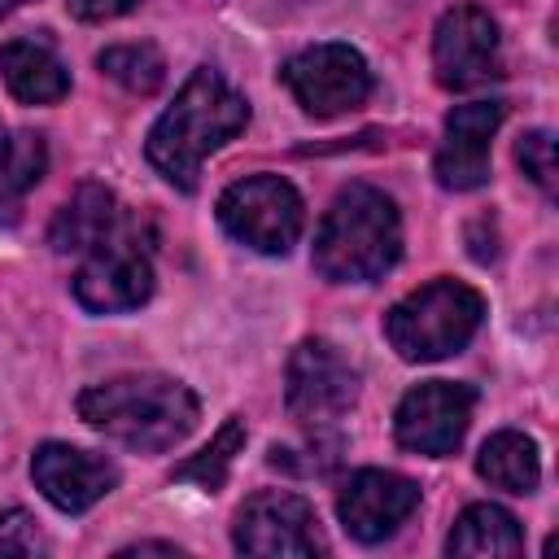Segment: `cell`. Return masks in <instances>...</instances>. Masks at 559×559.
Listing matches in <instances>:
<instances>
[{"label":"cell","instance_id":"obj_11","mask_svg":"<svg viewBox=\"0 0 559 559\" xmlns=\"http://www.w3.org/2000/svg\"><path fill=\"white\" fill-rule=\"evenodd\" d=\"M74 301L92 314H122L148 301L153 293V266L148 253L127 240V236H109L105 245L87 249L83 266L74 271Z\"/></svg>","mask_w":559,"mask_h":559},{"label":"cell","instance_id":"obj_15","mask_svg":"<svg viewBox=\"0 0 559 559\" xmlns=\"http://www.w3.org/2000/svg\"><path fill=\"white\" fill-rule=\"evenodd\" d=\"M0 79L26 105H57L70 92V70L48 39L0 44Z\"/></svg>","mask_w":559,"mask_h":559},{"label":"cell","instance_id":"obj_2","mask_svg":"<svg viewBox=\"0 0 559 559\" xmlns=\"http://www.w3.org/2000/svg\"><path fill=\"white\" fill-rule=\"evenodd\" d=\"M79 415L109 441L157 454L183 441L201 415L197 393L170 376H114L79 393Z\"/></svg>","mask_w":559,"mask_h":559},{"label":"cell","instance_id":"obj_6","mask_svg":"<svg viewBox=\"0 0 559 559\" xmlns=\"http://www.w3.org/2000/svg\"><path fill=\"white\" fill-rule=\"evenodd\" d=\"M284 402L288 415L310 428L323 432L336 419H345L358 402V371L336 354V345L328 341H301L288 358L284 371Z\"/></svg>","mask_w":559,"mask_h":559},{"label":"cell","instance_id":"obj_9","mask_svg":"<svg viewBox=\"0 0 559 559\" xmlns=\"http://www.w3.org/2000/svg\"><path fill=\"white\" fill-rule=\"evenodd\" d=\"M231 546L240 555H266V559H306L323 550L319 520L306 498L284 489H262L245 498L231 524Z\"/></svg>","mask_w":559,"mask_h":559},{"label":"cell","instance_id":"obj_3","mask_svg":"<svg viewBox=\"0 0 559 559\" xmlns=\"http://www.w3.org/2000/svg\"><path fill=\"white\" fill-rule=\"evenodd\" d=\"M402 253V218L393 197L371 183H349L328 205L314 236V271L332 284H371Z\"/></svg>","mask_w":559,"mask_h":559},{"label":"cell","instance_id":"obj_19","mask_svg":"<svg viewBox=\"0 0 559 559\" xmlns=\"http://www.w3.org/2000/svg\"><path fill=\"white\" fill-rule=\"evenodd\" d=\"M48 148L35 131H9L0 122V223H13L26 192L44 179Z\"/></svg>","mask_w":559,"mask_h":559},{"label":"cell","instance_id":"obj_5","mask_svg":"<svg viewBox=\"0 0 559 559\" xmlns=\"http://www.w3.org/2000/svg\"><path fill=\"white\" fill-rule=\"evenodd\" d=\"M218 223L231 240H240L253 253H288L301 236L306 210L288 179L249 175L218 197Z\"/></svg>","mask_w":559,"mask_h":559},{"label":"cell","instance_id":"obj_24","mask_svg":"<svg viewBox=\"0 0 559 559\" xmlns=\"http://www.w3.org/2000/svg\"><path fill=\"white\" fill-rule=\"evenodd\" d=\"M140 0H66V9L79 17V22H109V17H122L131 13Z\"/></svg>","mask_w":559,"mask_h":559},{"label":"cell","instance_id":"obj_18","mask_svg":"<svg viewBox=\"0 0 559 559\" xmlns=\"http://www.w3.org/2000/svg\"><path fill=\"white\" fill-rule=\"evenodd\" d=\"M476 472L493 485V489H507V493H533L537 480H542V459H537V441L528 432H515V428H502L493 432L480 454H476Z\"/></svg>","mask_w":559,"mask_h":559},{"label":"cell","instance_id":"obj_17","mask_svg":"<svg viewBox=\"0 0 559 559\" xmlns=\"http://www.w3.org/2000/svg\"><path fill=\"white\" fill-rule=\"evenodd\" d=\"M445 550L450 555H476V559H498V555H520L524 550V533H520V520L498 507V502H472L450 537H445Z\"/></svg>","mask_w":559,"mask_h":559},{"label":"cell","instance_id":"obj_22","mask_svg":"<svg viewBox=\"0 0 559 559\" xmlns=\"http://www.w3.org/2000/svg\"><path fill=\"white\" fill-rule=\"evenodd\" d=\"M515 162L524 166V175H528L542 192H555V140H550V131H528V135H520Z\"/></svg>","mask_w":559,"mask_h":559},{"label":"cell","instance_id":"obj_4","mask_svg":"<svg viewBox=\"0 0 559 559\" xmlns=\"http://www.w3.org/2000/svg\"><path fill=\"white\" fill-rule=\"evenodd\" d=\"M485 319V297L459 280H432L406 293L384 314V336L406 362H437L459 354Z\"/></svg>","mask_w":559,"mask_h":559},{"label":"cell","instance_id":"obj_13","mask_svg":"<svg viewBox=\"0 0 559 559\" xmlns=\"http://www.w3.org/2000/svg\"><path fill=\"white\" fill-rule=\"evenodd\" d=\"M498 122H502L498 100H467L445 114V135H441V148L432 162L441 188L467 192L489 179V140H493Z\"/></svg>","mask_w":559,"mask_h":559},{"label":"cell","instance_id":"obj_1","mask_svg":"<svg viewBox=\"0 0 559 559\" xmlns=\"http://www.w3.org/2000/svg\"><path fill=\"white\" fill-rule=\"evenodd\" d=\"M245 122H249V100L218 70L197 66L179 87L175 105L153 122L144 153L166 183H175L179 192H192L201 162L218 153L231 135H240Z\"/></svg>","mask_w":559,"mask_h":559},{"label":"cell","instance_id":"obj_7","mask_svg":"<svg viewBox=\"0 0 559 559\" xmlns=\"http://www.w3.org/2000/svg\"><path fill=\"white\" fill-rule=\"evenodd\" d=\"M284 83L310 118H336L371 96V70L349 44H314L284 61Z\"/></svg>","mask_w":559,"mask_h":559},{"label":"cell","instance_id":"obj_8","mask_svg":"<svg viewBox=\"0 0 559 559\" xmlns=\"http://www.w3.org/2000/svg\"><path fill=\"white\" fill-rule=\"evenodd\" d=\"M432 70L450 92H476L502 74L498 22L480 4H454L432 31Z\"/></svg>","mask_w":559,"mask_h":559},{"label":"cell","instance_id":"obj_14","mask_svg":"<svg viewBox=\"0 0 559 559\" xmlns=\"http://www.w3.org/2000/svg\"><path fill=\"white\" fill-rule=\"evenodd\" d=\"M31 476L39 485V493L57 507V511H87L92 502H100L114 485H118V467L100 454H87V450H74V445H61V441H48L35 450L31 459Z\"/></svg>","mask_w":559,"mask_h":559},{"label":"cell","instance_id":"obj_23","mask_svg":"<svg viewBox=\"0 0 559 559\" xmlns=\"http://www.w3.org/2000/svg\"><path fill=\"white\" fill-rule=\"evenodd\" d=\"M44 537L26 511H4L0 515V555H39Z\"/></svg>","mask_w":559,"mask_h":559},{"label":"cell","instance_id":"obj_16","mask_svg":"<svg viewBox=\"0 0 559 559\" xmlns=\"http://www.w3.org/2000/svg\"><path fill=\"white\" fill-rule=\"evenodd\" d=\"M118 223H122V205L109 188L100 183H83L52 218L48 227V245L57 253H87L96 245H105L109 236H118Z\"/></svg>","mask_w":559,"mask_h":559},{"label":"cell","instance_id":"obj_20","mask_svg":"<svg viewBox=\"0 0 559 559\" xmlns=\"http://www.w3.org/2000/svg\"><path fill=\"white\" fill-rule=\"evenodd\" d=\"M96 66L114 83H122L127 92H135V96L157 92L162 79H166V61H162V52L153 44H114V48H105L96 57Z\"/></svg>","mask_w":559,"mask_h":559},{"label":"cell","instance_id":"obj_10","mask_svg":"<svg viewBox=\"0 0 559 559\" xmlns=\"http://www.w3.org/2000/svg\"><path fill=\"white\" fill-rule=\"evenodd\" d=\"M472 406H476V393L467 384H454V380H424L415 384L402 402H397V415H393V432L406 450L415 454H428V459H441V454H454L467 424H472Z\"/></svg>","mask_w":559,"mask_h":559},{"label":"cell","instance_id":"obj_25","mask_svg":"<svg viewBox=\"0 0 559 559\" xmlns=\"http://www.w3.org/2000/svg\"><path fill=\"white\" fill-rule=\"evenodd\" d=\"M153 550H157V555H179L175 542H135V546H127L122 555H153Z\"/></svg>","mask_w":559,"mask_h":559},{"label":"cell","instance_id":"obj_21","mask_svg":"<svg viewBox=\"0 0 559 559\" xmlns=\"http://www.w3.org/2000/svg\"><path fill=\"white\" fill-rule=\"evenodd\" d=\"M240 445H245V419L231 415V419L218 428V437H214L197 459H188V463L175 467V476H179V480H197L201 489H218V485L227 480V467H231V459H236Z\"/></svg>","mask_w":559,"mask_h":559},{"label":"cell","instance_id":"obj_26","mask_svg":"<svg viewBox=\"0 0 559 559\" xmlns=\"http://www.w3.org/2000/svg\"><path fill=\"white\" fill-rule=\"evenodd\" d=\"M17 4H22V0H0V17H4L9 9H17Z\"/></svg>","mask_w":559,"mask_h":559},{"label":"cell","instance_id":"obj_12","mask_svg":"<svg viewBox=\"0 0 559 559\" xmlns=\"http://www.w3.org/2000/svg\"><path fill=\"white\" fill-rule=\"evenodd\" d=\"M415 507H419V485L397 472H384V467L354 472L336 498V515H341L345 533L367 546L393 537L415 515Z\"/></svg>","mask_w":559,"mask_h":559}]
</instances>
